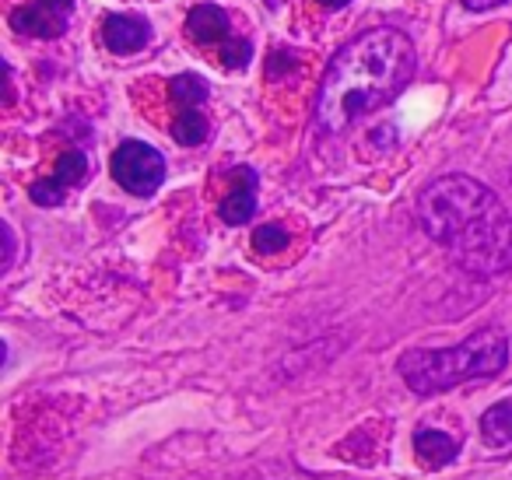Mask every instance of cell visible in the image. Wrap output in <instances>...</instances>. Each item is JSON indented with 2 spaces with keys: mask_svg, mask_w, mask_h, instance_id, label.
<instances>
[{
  "mask_svg": "<svg viewBox=\"0 0 512 480\" xmlns=\"http://www.w3.org/2000/svg\"><path fill=\"white\" fill-rule=\"evenodd\" d=\"M418 218L467 274L491 277L512 267V214L484 183L442 176L421 190Z\"/></svg>",
  "mask_w": 512,
  "mask_h": 480,
  "instance_id": "obj_1",
  "label": "cell"
},
{
  "mask_svg": "<svg viewBox=\"0 0 512 480\" xmlns=\"http://www.w3.org/2000/svg\"><path fill=\"white\" fill-rule=\"evenodd\" d=\"M414 67H418V53L400 29L386 25L351 39L323 74L320 95H316L320 127L337 134L351 127L358 116L397 99L414 78Z\"/></svg>",
  "mask_w": 512,
  "mask_h": 480,
  "instance_id": "obj_2",
  "label": "cell"
},
{
  "mask_svg": "<svg viewBox=\"0 0 512 480\" xmlns=\"http://www.w3.org/2000/svg\"><path fill=\"white\" fill-rule=\"evenodd\" d=\"M505 365H509V340H505L502 330L488 326V330H477L474 337H467L456 347L407 351L397 361V372L411 386V393L432 396L470 379H491Z\"/></svg>",
  "mask_w": 512,
  "mask_h": 480,
  "instance_id": "obj_3",
  "label": "cell"
},
{
  "mask_svg": "<svg viewBox=\"0 0 512 480\" xmlns=\"http://www.w3.org/2000/svg\"><path fill=\"white\" fill-rule=\"evenodd\" d=\"M113 179L134 197H151L165 183V158L144 141H123L113 151Z\"/></svg>",
  "mask_w": 512,
  "mask_h": 480,
  "instance_id": "obj_4",
  "label": "cell"
},
{
  "mask_svg": "<svg viewBox=\"0 0 512 480\" xmlns=\"http://www.w3.org/2000/svg\"><path fill=\"white\" fill-rule=\"evenodd\" d=\"M102 39H106V46L113 53L127 57V53H137L148 46L151 25L134 15H113V18H106V25H102Z\"/></svg>",
  "mask_w": 512,
  "mask_h": 480,
  "instance_id": "obj_5",
  "label": "cell"
},
{
  "mask_svg": "<svg viewBox=\"0 0 512 480\" xmlns=\"http://www.w3.org/2000/svg\"><path fill=\"white\" fill-rule=\"evenodd\" d=\"M232 179H235V190L221 204V221L225 225H246L256 211V172L246 169V165H235Z\"/></svg>",
  "mask_w": 512,
  "mask_h": 480,
  "instance_id": "obj_6",
  "label": "cell"
},
{
  "mask_svg": "<svg viewBox=\"0 0 512 480\" xmlns=\"http://www.w3.org/2000/svg\"><path fill=\"white\" fill-rule=\"evenodd\" d=\"M11 29H15L18 36L57 39V36H64L67 18L50 8H43V4H36V8H18L15 15H11Z\"/></svg>",
  "mask_w": 512,
  "mask_h": 480,
  "instance_id": "obj_7",
  "label": "cell"
},
{
  "mask_svg": "<svg viewBox=\"0 0 512 480\" xmlns=\"http://www.w3.org/2000/svg\"><path fill=\"white\" fill-rule=\"evenodd\" d=\"M414 452L428 470H439V466L453 463L460 456V438L449 435V431H435V428H421L414 435Z\"/></svg>",
  "mask_w": 512,
  "mask_h": 480,
  "instance_id": "obj_8",
  "label": "cell"
},
{
  "mask_svg": "<svg viewBox=\"0 0 512 480\" xmlns=\"http://www.w3.org/2000/svg\"><path fill=\"white\" fill-rule=\"evenodd\" d=\"M228 29H232V22H228V15L218 4H197V8L190 11V18H186V32H190V39H197L200 46L225 43Z\"/></svg>",
  "mask_w": 512,
  "mask_h": 480,
  "instance_id": "obj_9",
  "label": "cell"
},
{
  "mask_svg": "<svg viewBox=\"0 0 512 480\" xmlns=\"http://www.w3.org/2000/svg\"><path fill=\"white\" fill-rule=\"evenodd\" d=\"M481 438L491 445V449H512V396L484 410Z\"/></svg>",
  "mask_w": 512,
  "mask_h": 480,
  "instance_id": "obj_10",
  "label": "cell"
},
{
  "mask_svg": "<svg viewBox=\"0 0 512 480\" xmlns=\"http://www.w3.org/2000/svg\"><path fill=\"white\" fill-rule=\"evenodd\" d=\"M169 95H172V102H176L179 109H197L200 102L211 95V85H207L200 74H179V78H172Z\"/></svg>",
  "mask_w": 512,
  "mask_h": 480,
  "instance_id": "obj_11",
  "label": "cell"
},
{
  "mask_svg": "<svg viewBox=\"0 0 512 480\" xmlns=\"http://www.w3.org/2000/svg\"><path fill=\"white\" fill-rule=\"evenodd\" d=\"M207 134H211V127H207V120L197 113V109H179L176 123H172V137H176L183 148H197V144H204Z\"/></svg>",
  "mask_w": 512,
  "mask_h": 480,
  "instance_id": "obj_12",
  "label": "cell"
},
{
  "mask_svg": "<svg viewBox=\"0 0 512 480\" xmlns=\"http://www.w3.org/2000/svg\"><path fill=\"white\" fill-rule=\"evenodd\" d=\"M57 183H64V186H78V183H85L88 179V158L81 155V151H67V155H60V162H57Z\"/></svg>",
  "mask_w": 512,
  "mask_h": 480,
  "instance_id": "obj_13",
  "label": "cell"
},
{
  "mask_svg": "<svg viewBox=\"0 0 512 480\" xmlns=\"http://www.w3.org/2000/svg\"><path fill=\"white\" fill-rule=\"evenodd\" d=\"M253 246L260 253H278V249L288 246V232L281 225H260L253 232Z\"/></svg>",
  "mask_w": 512,
  "mask_h": 480,
  "instance_id": "obj_14",
  "label": "cell"
},
{
  "mask_svg": "<svg viewBox=\"0 0 512 480\" xmlns=\"http://www.w3.org/2000/svg\"><path fill=\"white\" fill-rule=\"evenodd\" d=\"M249 57H253V46L246 39H225L221 43V64L232 67V71H242L249 64Z\"/></svg>",
  "mask_w": 512,
  "mask_h": 480,
  "instance_id": "obj_15",
  "label": "cell"
},
{
  "mask_svg": "<svg viewBox=\"0 0 512 480\" xmlns=\"http://www.w3.org/2000/svg\"><path fill=\"white\" fill-rule=\"evenodd\" d=\"M64 190L67 186L64 183H57V179H39L36 186H32V200L36 204H43V207H57V204H64Z\"/></svg>",
  "mask_w": 512,
  "mask_h": 480,
  "instance_id": "obj_16",
  "label": "cell"
},
{
  "mask_svg": "<svg viewBox=\"0 0 512 480\" xmlns=\"http://www.w3.org/2000/svg\"><path fill=\"white\" fill-rule=\"evenodd\" d=\"M39 4L57 11V15H64V18H71V11H74V0H39Z\"/></svg>",
  "mask_w": 512,
  "mask_h": 480,
  "instance_id": "obj_17",
  "label": "cell"
},
{
  "mask_svg": "<svg viewBox=\"0 0 512 480\" xmlns=\"http://www.w3.org/2000/svg\"><path fill=\"white\" fill-rule=\"evenodd\" d=\"M498 4H505V0H463V8H470V11H491V8H498Z\"/></svg>",
  "mask_w": 512,
  "mask_h": 480,
  "instance_id": "obj_18",
  "label": "cell"
},
{
  "mask_svg": "<svg viewBox=\"0 0 512 480\" xmlns=\"http://www.w3.org/2000/svg\"><path fill=\"white\" fill-rule=\"evenodd\" d=\"M320 4H323V8H348L351 0H320Z\"/></svg>",
  "mask_w": 512,
  "mask_h": 480,
  "instance_id": "obj_19",
  "label": "cell"
},
{
  "mask_svg": "<svg viewBox=\"0 0 512 480\" xmlns=\"http://www.w3.org/2000/svg\"><path fill=\"white\" fill-rule=\"evenodd\" d=\"M278 4H281V0H267V8H278Z\"/></svg>",
  "mask_w": 512,
  "mask_h": 480,
  "instance_id": "obj_20",
  "label": "cell"
}]
</instances>
